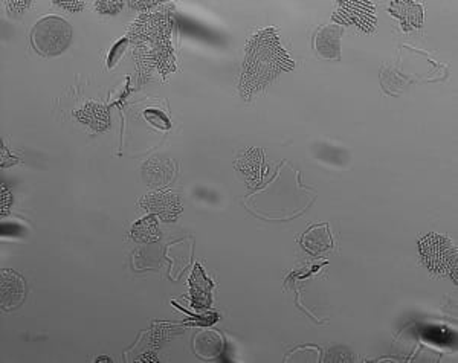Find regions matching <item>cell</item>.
<instances>
[{
	"instance_id": "obj_1",
	"label": "cell",
	"mask_w": 458,
	"mask_h": 363,
	"mask_svg": "<svg viewBox=\"0 0 458 363\" xmlns=\"http://www.w3.org/2000/svg\"><path fill=\"white\" fill-rule=\"evenodd\" d=\"M294 61L281 48L277 31L267 29L255 36L247 46L242 77V93L249 98L251 93L265 87L270 80H274L279 72L292 70Z\"/></svg>"
},
{
	"instance_id": "obj_2",
	"label": "cell",
	"mask_w": 458,
	"mask_h": 363,
	"mask_svg": "<svg viewBox=\"0 0 458 363\" xmlns=\"http://www.w3.org/2000/svg\"><path fill=\"white\" fill-rule=\"evenodd\" d=\"M33 45L43 57H55L63 52L72 40V28L66 20L49 16L41 18L33 29Z\"/></svg>"
},
{
	"instance_id": "obj_3",
	"label": "cell",
	"mask_w": 458,
	"mask_h": 363,
	"mask_svg": "<svg viewBox=\"0 0 458 363\" xmlns=\"http://www.w3.org/2000/svg\"><path fill=\"white\" fill-rule=\"evenodd\" d=\"M425 264L439 275H451L457 281V249L449 238L437 234L426 235L420 242Z\"/></svg>"
},
{
	"instance_id": "obj_4",
	"label": "cell",
	"mask_w": 458,
	"mask_h": 363,
	"mask_svg": "<svg viewBox=\"0 0 458 363\" xmlns=\"http://www.w3.org/2000/svg\"><path fill=\"white\" fill-rule=\"evenodd\" d=\"M333 20L346 25H355L366 33H371L378 22L376 8L371 2H342Z\"/></svg>"
},
{
	"instance_id": "obj_5",
	"label": "cell",
	"mask_w": 458,
	"mask_h": 363,
	"mask_svg": "<svg viewBox=\"0 0 458 363\" xmlns=\"http://www.w3.org/2000/svg\"><path fill=\"white\" fill-rule=\"evenodd\" d=\"M0 298H2V308L9 311L17 308L25 300L26 284L23 276H20L11 269H4L2 279H0Z\"/></svg>"
},
{
	"instance_id": "obj_6",
	"label": "cell",
	"mask_w": 458,
	"mask_h": 363,
	"mask_svg": "<svg viewBox=\"0 0 458 363\" xmlns=\"http://www.w3.org/2000/svg\"><path fill=\"white\" fill-rule=\"evenodd\" d=\"M142 205L164 220H174L182 211V203L174 193H153L145 197Z\"/></svg>"
},
{
	"instance_id": "obj_7",
	"label": "cell",
	"mask_w": 458,
	"mask_h": 363,
	"mask_svg": "<svg viewBox=\"0 0 458 363\" xmlns=\"http://www.w3.org/2000/svg\"><path fill=\"white\" fill-rule=\"evenodd\" d=\"M342 34V28L336 25H330L322 28L316 37V49L324 58H339V38Z\"/></svg>"
},
{
	"instance_id": "obj_8",
	"label": "cell",
	"mask_w": 458,
	"mask_h": 363,
	"mask_svg": "<svg viewBox=\"0 0 458 363\" xmlns=\"http://www.w3.org/2000/svg\"><path fill=\"white\" fill-rule=\"evenodd\" d=\"M75 117L80 122H85L90 126L95 131H104L109 129L110 118H109V110L102 107L101 104L89 102L85 107L75 112Z\"/></svg>"
},
{
	"instance_id": "obj_9",
	"label": "cell",
	"mask_w": 458,
	"mask_h": 363,
	"mask_svg": "<svg viewBox=\"0 0 458 363\" xmlns=\"http://www.w3.org/2000/svg\"><path fill=\"white\" fill-rule=\"evenodd\" d=\"M303 246L307 249L310 254L314 255H321L324 252H329L333 242L329 232V226L327 224H319L314 226L304 234L303 237Z\"/></svg>"
},
{
	"instance_id": "obj_10",
	"label": "cell",
	"mask_w": 458,
	"mask_h": 363,
	"mask_svg": "<svg viewBox=\"0 0 458 363\" xmlns=\"http://www.w3.org/2000/svg\"><path fill=\"white\" fill-rule=\"evenodd\" d=\"M391 13L402 20V26L405 31L419 28L423 22V11L422 8L415 2H405V0H399V2H391L390 4Z\"/></svg>"
},
{
	"instance_id": "obj_11",
	"label": "cell",
	"mask_w": 458,
	"mask_h": 363,
	"mask_svg": "<svg viewBox=\"0 0 458 363\" xmlns=\"http://www.w3.org/2000/svg\"><path fill=\"white\" fill-rule=\"evenodd\" d=\"M194 348L197 354L202 357H213L217 356L222 350V339L218 335L213 333V331H201L199 335L196 336Z\"/></svg>"
},
{
	"instance_id": "obj_12",
	"label": "cell",
	"mask_w": 458,
	"mask_h": 363,
	"mask_svg": "<svg viewBox=\"0 0 458 363\" xmlns=\"http://www.w3.org/2000/svg\"><path fill=\"white\" fill-rule=\"evenodd\" d=\"M132 237L139 243H150L159 238V226L153 215L142 219L133 226Z\"/></svg>"
},
{
	"instance_id": "obj_13",
	"label": "cell",
	"mask_w": 458,
	"mask_h": 363,
	"mask_svg": "<svg viewBox=\"0 0 458 363\" xmlns=\"http://www.w3.org/2000/svg\"><path fill=\"white\" fill-rule=\"evenodd\" d=\"M144 117H145V119H147L151 124V126L158 127L161 130H170V127H171L169 118H166L161 110L147 109L144 112Z\"/></svg>"
},
{
	"instance_id": "obj_14",
	"label": "cell",
	"mask_w": 458,
	"mask_h": 363,
	"mask_svg": "<svg viewBox=\"0 0 458 363\" xmlns=\"http://www.w3.org/2000/svg\"><path fill=\"white\" fill-rule=\"evenodd\" d=\"M423 336L428 339V342H434V344H449V335H447L444 328L426 327L423 330Z\"/></svg>"
},
{
	"instance_id": "obj_15",
	"label": "cell",
	"mask_w": 458,
	"mask_h": 363,
	"mask_svg": "<svg viewBox=\"0 0 458 363\" xmlns=\"http://www.w3.org/2000/svg\"><path fill=\"white\" fill-rule=\"evenodd\" d=\"M126 46H127V38H122L119 43L114 45L113 50L110 52V55H109V67H113L114 61H117L121 57L122 52L126 50Z\"/></svg>"
},
{
	"instance_id": "obj_16",
	"label": "cell",
	"mask_w": 458,
	"mask_h": 363,
	"mask_svg": "<svg viewBox=\"0 0 458 363\" xmlns=\"http://www.w3.org/2000/svg\"><path fill=\"white\" fill-rule=\"evenodd\" d=\"M121 6H122V2H97V8L100 9V13H104V14L118 13Z\"/></svg>"
},
{
	"instance_id": "obj_17",
	"label": "cell",
	"mask_w": 458,
	"mask_h": 363,
	"mask_svg": "<svg viewBox=\"0 0 458 363\" xmlns=\"http://www.w3.org/2000/svg\"><path fill=\"white\" fill-rule=\"evenodd\" d=\"M31 5V2H8V9L11 14H23L25 9Z\"/></svg>"
},
{
	"instance_id": "obj_18",
	"label": "cell",
	"mask_w": 458,
	"mask_h": 363,
	"mask_svg": "<svg viewBox=\"0 0 458 363\" xmlns=\"http://www.w3.org/2000/svg\"><path fill=\"white\" fill-rule=\"evenodd\" d=\"M11 205V194L6 191V186L2 185V215L6 214V207Z\"/></svg>"
},
{
	"instance_id": "obj_19",
	"label": "cell",
	"mask_w": 458,
	"mask_h": 363,
	"mask_svg": "<svg viewBox=\"0 0 458 363\" xmlns=\"http://www.w3.org/2000/svg\"><path fill=\"white\" fill-rule=\"evenodd\" d=\"M55 5L58 6H63V8H68V9H72V11H78L80 8L85 6V4L82 2H70V4H65V2H55Z\"/></svg>"
},
{
	"instance_id": "obj_20",
	"label": "cell",
	"mask_w": 458,
	"mask_h": 363,
	"mask_svg": "<svg viewBox=\"0 0 458 363\" xmlns=\"http://www.w3.org/2000/svg\"><path fill=\"white\" fill-rule=\"evenodd\" d=\"M97 362H112L109 357H100Z\"/></svg>"
}]
</instances>
